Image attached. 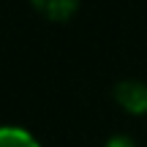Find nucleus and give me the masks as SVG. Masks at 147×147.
<instances>
[{
  "label": "nucleus",
  "instance_id": "obj_1",
  "mask_svg": "<svg viewBox=\"0 0 147 147\" xmlns=\"http://www.w3.org/2000/svg\"><path fill=\"white\" fill-rule=\"evenodd\" d=\"M0 147H38V142L22 128L3 125L0 128Z\"/></svg>",
  "mask_w": 147,
  "mask_h": 147
},
{
  "label": "nucleus",
  "instance_id": "obj_2",
  "mask_svg": "<svg viewBox=\"0 0 147 147\" xmlns=\"http://www.w3.org/2000/svg\"><path fill=\"white\" fill-rule=\"evenodd\" d=\"M44 14H49L52 19H65L74 8H76L79 0H33Z\"/></svg>",
  "mask_w": 147,
  "mask_h": 147
}]
</instances>
